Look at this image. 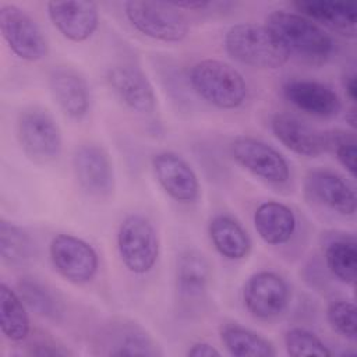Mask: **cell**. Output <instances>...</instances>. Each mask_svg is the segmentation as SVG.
Returning a JSON list of instances; mask_svg holds the SVG:
<instances>
[{
  "instance_id": "obj_1",
  "label": "cell",
  "mask_w": 357,
  "mask_h": 357,
  "mask_svg": "<svg viewBox=\"0 0 357 357\" xmlns=\"http://www.w3.org/2000/svg\"><path fill=\"white\" fill-rule=\"evenodd\" d=\"M289 56L310 64H324L333 52L329 33L307 17L286 10L272 11L264 24Z\"/></svg>"
},
{
  "instance_id": "obj_2",
  "label": "cell",
  "mask_w": 357,
  "mask_h": 357,
  "mask_svg": "<svg viewBox=\"0 0 357 357\" xmlns=\"http://www.w3.org/2000/svg\"><path fill=\"white\" fill-rule=\"evenodd\" d=\"M223 43L226 52L236 61L252 68H280L290 59L265 25L248 22L233 25L226 32Z\"/></svg>"
},
{
  "instance_id": "obj_3",
  "label": "cell",
  "mask_w": 357,
  "mask_h": 357,
  "mask_svg": "<svg viewBox=\"0 0 357 357\" xmlns=\"http://www.w3.org/2000/svg\"><path fill=\"white\" fill-rule=\"evenodd\" d=\"M195 93L219 109H237L247 98V82L230 64L205 59L195 63L188 74Z\"/></svg>"
},
{
  "instance_id": "obj_4",
  "label": "cell",
  "mask_w": 357,
  "mask_h": 357,
  "mask_svg": "<svg viewBox=\"0 0 357 357\" xmlns=\"http://www.w3.org/2000/svg\"><path fill=\"white\" fill-rule=\"evenodd\" d=\"M17 135L24 153L38 165L54 162L61 153V131L53 116L43 107L29 106L17 120Z\"/></svg>"
},
{
  "instance_id": "obj_5",
  "label": "cell",
  "mask_w": 357,
  "mask_h": 357,
  "mask_svg": "<svg viewBox=\"0 0 357 357\" xmlns=\"http://www.w3.org/2000/svg\"><path fill=\"white\" fill-rule=\"evenodd\" d=\"M124 14L142 35L162 42L177 43L188 35V21L180 10L162 1H127Z\"/></svg>"
},
{
  "instance_id": "obj_6",
  "label": "cell",
  "mask_w": 357,
  "mask_h": 357,
  "mask_svg": "<svg viewBox=\"0 0 357 357\" xmlns=\"http://www.w3.org/2000/svg\"><path fill=\"white\" fill-rule=\"evenodd\" d=\"M117 250L130 272H149L159 257V237L151 220L138 213L126 216L119 226Z\"/></svg>"
},
{
  "instance_id": "obj_7",
  "label": "cell",
  "mask_w": 357,
  "mask_h": 357,
  "mask_svg": "<svg viewBox=\"0 0 357 357\" xmlns=\"http://www.w3.org/2000/svg\"><path fill=\"white\" fill-rule=\"evenodd\" d=\"M0 31L11 52L22 60L39 61L47 56V40L36 21L15 4L0 7Z\"/></svg>"
},
{
  "instance_id": "obj_8",
  "label": "cell",
  "mask_w": 357,
  "mask_h": 357,
  "mask_svg": "<svg viewBox=\"0 0 357 357\" xmlns=\"http://www.w3.org/2000/svg\"><path fill=\"white\" fill-rule=\"evenodd\" d=\"M49 254L54 269L68 282L82 284L93 279L99 259L93 247L82 238L71 234L53 237Z\"/></svg>"
},
{
  "instance_id": "obj_9",
  "label": "cell",
  "mask_w": 357,
  "mask_h": 357,
  "mask_svg": "<svg viewBox=\"0 0 357 357\" xmlns=\"http://www.w3.org/2000/svg\"><path fill=\"white\" fill-rule=\"evenodd\" d=\"M230 155L245 170L268 183L282 184L290 177V167L283 155L261 139L237 137L230 144Z\"/></svg>"
},
{
  "instance_id": "obj_10",
  "label": "cell",
  "mask_w": 357,
  "mask_h": 357,
  "mask_svg": "<svg viewBox=\"0 0 357 357\" xmlns=\"http://www.w3.org/2000/svg\"><path fill=\"white\" fill-rule=\"evenodd\" d=\"M73 170L78 185L88 195L107 198L113 192V163L102 145L93 142L79 145L73 155Z\"/></svg>"
},
{
  "instance_id": "obj_11",
  "label": "cell",
  "mask_w": 357,
  "mask_h": 357,
  "mask_svg": "<svg viewBox=\"0 0 357 357\" xmlns=\"http://www.w3.org/2000/svg\"><path fill=\"white\" fill-rule=\"evenodd\" d=\"M290 290L286 280L271 271L251 275L243 287V301L248 312L261 319L278 317L289 304Z\"/></svg>"
},
{
  "instance_id": "obj_12",
  "label": "cell",
  "mask_w": 357,
  "mask_h": 357,
  "mask_svg": "<svg viewBox=\"0 0 357 357\" xmlns=\"http://www.w3.org/2000/svg\"><path fill=\"white\" fill-rule=\"evenodd\" d=\"M106 81L117 99L138 114H149L156 107V95L146 74L134 64H114L106 73Z\"/></svg>"
},
{
  "instance_id": "obj_13",
  "label": "cell",
  "mask_w": 357,
  "mask_h": 357,
  "mask_svg": "<svg viewBox=\"0 0 357 357\" xmlns=\"http://www.w3.org/2000/svg\"><path fill=\"white\" fill-rule=\"evenodd\" d=\"M152 169L160 187L178 202H192L199 192L195 172L176 152L162 151L153 155Z\"/></svg>"
},
{
  "instance_id": "obj_14",
  "label": "cell",
  "mask_w": 357,
  "mask_h": 357,
  "mask_svg": "<svg viewBox=\"0 0 357 357\" xmlns=\"http://www.w3.org/2000/svg\"><path fill=\"white\" fill-rule=\"evenodd\" d=\"M305 194L317 204L324 205L340 215L351 216L356 212L354 188L337 173L314 169L307 173L304 180Z\"/></svg>"
},
{
  "instance_id": "obj_15",
  "label": "cell",
  "mask_w": 357,
  "mask_h": 357,
  "mask_svg": "<svg viewBox=\"0 0 357 357\" xmlns=\"http://www.w3.org/2000/svg\"><path fill=\"white\" fill-rule=\"evenodd\" d=\"M100 346L107 356H159L162 354L149 333L130 319H113L102 329Z\"/></svg>"
},
{
  "instance_id": "obj_16",
  "label": "cell",
  "mask_w": 357,
  "mask_h": 357,
  "mask_svg": "<svg viewBox=\"0 0 357 357\" xmlns=\"http://www.w3.org/2000/svg\"><path fill=\"white\" fill-rule=\"evenodd\" d=\"M47 15L57 31L73 42L89 39L99 25V10L93 1H49Z\"/></svg>"
},
{
  "instance_id": "obj_17",
  "label": "cell",
  "mask_w": 357,
  "mask_h": 357,
  "mask_svg": "<svg viewBox=\"0 0 357 357\" xmlns=\"http://www.w3.org/2000/svg\"><path fill=\"white\" fill-rule=\"evenodd\" d=\"M283 96L298 110L315 117H333L342 109L337 93L311 79H291L283 85Z\"/></svg>"
},
{
  "instance_id": "obj_18",
  "label": "cell",
  "mask_w": 357,
  "mask_h": 357,
  "mask_svg": "<svg viewBox=\"0 0 357 357\" xmlns=\"http://www.w3.org/2000/svg\"><path fill=\"white\" fill-rule=\"evenodd\" d=\"M49 88L59 107L74 120L82 119L89 109L91 96L85 78L71 67L57 66L49 73Z\"/></svg>"
},
{
  "instance_id": "obj_19",
  "label": "cell",
  "mask_w": 357,
  "mask_h": 357,
  "mask_svg": "<svg viewBox=\"0 0 357 357\" xmlns=\"http://www.w3.org/2000/svg\"><path fill=\"white\" fill-rule=\"evenodd\" d=\"M271 128L287 149L300 156L315 158L326 151L325 132L312 128L296 116L278 113L271 121Z\"/></svg>"
},
{
  "instance_id": "obj_20",
  "label": "cell",
  "mask_w": 357,
  "mask_h": 357,
  "mask_svg": "<svg viewBox=\"0 0 357 357\" xmlns=\"http://www.w3.org/2000/svg\"><path fill=\"white\" fill-rule=\"evenodd\" d=\"M298 14L343 36L354 38L357 31V8L354 4L325 1V0H297L293 1Z\"/></svg>"
},
{
  "instance_id": "obj_21",
  "label": "cell",
  "mask_w": 357,
  "mask_h": 357,
  "mask_svg": "<svg viewBox=\"0 0 357 357\" xmlns=\"http://www.w3.org/2000/svg\"><path fill=\"white\" fill-rule=\"evenodd\" d=\"M211 278L208 259L198 250H185L177 258L176 289L184 303L204 300Z\"/></svg>"
},
{
  "instance_id": "obj_22",
  "label": "cell",
  "mask_w": 357,
  "mask_h": 357,
  "mask_svg": "<svg viewBox=\"0 0 357 357\" xmlns=\"http://www.w3.org/2000/svg\"><path fill=\"white\" fill-rule=\"evenodd\" d=\"M296 225L294 212L278 201H266L254 212V227L266 244L287 243L296 231Z\"/></svg>"
},
{
  "instance_id": "obj_23",
  "label": "cell",
  "mask_w": 357,
  "mask_h": 357,
  "mask_svg": "<svg viewBox=\"0 0 357 357\" xmlns=\"http://www.w3.org/2000/svg\"><path fill=\"white\" fill-rule=\"evenodd\" d=\"M208 233L216 251L227 259H243L251 251V238L248 233L231 216H213L209 222Z\"/></svg>"
},
{
  "instance_id": "obj_24",
  "label": "cell",
  "mask_w": 357,
  "mask_h": 357,
  "mask_svg": "<svg viewBox=\"0 0 357 357\" xmlns=\"http://www.w3.org/2000/svg\"><path fill=\"white\" fill-rule=\"evenodd\" d=\"M220 339L234 357H273V344L259 333L244 326L230 324L220 329Z\"/></svg>"
},
{
  "instance_id": "obj_25",
  "label": "cell",
  "mask_w": 357,
  "mask_h": 357,
  "mask_svg": "<svg viewBox=\"0 0 357 357\" xmlns=\"http://www.w3.org/2000/svg\"><path fill=\"white\" fill-rule=\"evenodd\" d=\"M0 326L3 335L11 342H22L29 335L26 305L6 283L0 284Z\"/></svg>"
},
{
  "instance_id": "obj_26",
  "label": "cell",
  "mask_w": 357,
  "mask_h": 357,
  "mask_svg": "<svg viewBox=\"0 0 357 357\" xmlns=\"http://www.w3.org/2000/svg\"><path fill=\"white\" fill-rule=\"evenodd\" d=\"M36 248L31 236L20 226L1 219L0 222V254L4 262L21 266L31 262Z\"/></svg>"
},
{
  "instance_id": "obj_27",
  "label": "cell",
  "mask_w": 357,
  "mask_h": 357,
  "mask_svg": "<svg viewBox=\"0 0 357 357\" xmlns=\"http://www.w3.org/2000/svg\"><path fill=\"white\" fill-rule=\"evenodd\" d=\"M18 294L24 304L40 317L57 319L61 315V303L56 293L35 278H22L18 282Z\"/></svg>"
},
{
  "instance_id": "obj_28",
  "label": "cell",
  "mask_w": 357,
  "mask_h": 357,
  "mask_svg": "<svg viewBox=\"0 0 357 357\" xmlns=\"http://www.w3.org/2000/svg\"><path fill=\"white\" fill-rule=\"evenodd\" d=\"M325 261L331 273L346 284H354L357 275V248L353 238H337L325 248Z\"/></svg>"
},
{
  "instance_id": "obj_29",
  "label": "cell",
  "mask_w": 357,
  "mask_h": 357,
  "mask_svg": "<svg viewBox=\"0 0 357 357\" xmlns=\"http://www.w3.org/2000/svg\"><path fill=\"white\" fill-rule=\"evenodd\" d=\"M284 346L289 356L293 357H329L332 351L311 331L304 328H291L284 335Z\"/></svg>"
},
{
  "instance_id": "obj_30",
  "label": "cell",
  "mask_w": 357,
  "mask_h": 357,
  "mask_svg": "<svg viewBox=\"0 0 357 357\" xmlns=\"http://www.w3.org/2000/svg\"><path fill=\"white\" fill-rule=\"evenodd\" d=\"M326 151H332L339 163L354 177L357 159V141L353 132L344 130H332L325 132Z\"/></svg>"
},
{
  "instance_id": "obj_31",
  "label": "cell",
  "mask_w": 357,
  "mask_h": 357,
  "mask_svg": "<svg viewBox=\"0 0 357 357\" xmlns=\"http://www.w3.org/2000/svg\"><path fill=\"white\" fill-rule=\"evenodd\" d=\"M326 318L331 326L342 336L356 340L357 337V310L354 303L336 298L326 308Z\"/></svg>"
},
{
  "instance_id": "obj_32",
  "label": "cell",
  "mask_w": 357,
  "mask_h": 357,
  "mask_svg": "<svg viewBox=\"0 0 357 357\" xmlns=\"http://www.w3.org/2000/svg\"><path fill=\"white\" fill-rule=\"evenodd\" d=\"M29 354L32 356H67L70 354L68 350L63 349V346L60 344H56L54 342H50V340H39V342H33L31 346H29Z\"/></svg>"
},
{
  "instance_id": "obj_33",
  "label": "cell",
  "mask_w": 357,
  "mask_h": 357,
  "mask_svg": "<svg viewBox=\"0 0 357 357\" xmlns=\"http://www.w3.org/2000/svg\"><path fill=\"white\" fill-rule=\"evenodd\" d=\"M187 356H191V357H219L220 351L209 343L198 342V343H194L188 349Z\"/></svg>"
},
{
  "instance_id": "obj_34",
  "label": "cell",
  "mask_w": 357,
  "mask_h": 357,
  "mask_svg": "<svg viewBox=\"0 0 357 357\" xmlns=\"http://www.w3.org/2000/svg\"><path fill=\"white\" fill-rule=\"evenodd\" d=\"M344 89L351 102H356L357 98V82H356V74H350L344 77Z\"/></svg>"
}]
</instances>
